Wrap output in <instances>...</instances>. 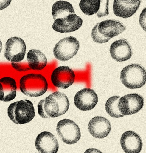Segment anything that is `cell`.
Instances as JSON below:
<instances>
[{
	"mask_svg": "<svg viewBox=\"0 0 146 153\" xmlns=\"http://www.w3.org/2000/svg\"><path fill=\"white\" fill-rule=\"evenodd\" d=\"M70 103L67 96L57 91L40 101L38 105L39 116L44 119H50L60 116L67 112Z\"/></svg>",
	"mask_w": 146,
	"mask_h": 153,
	"instance_id": "cell-1",
	"label": "cell"
},
{
	"mask_svg": "<svg viewBox=\"0 0 146 153\" xmlns=\"http://www.w3.org/2000/svg\"><path fill=\"white\" fill-rule=\"evenodd\" d=\"M20 88L25 95L30 97L41 96L47 91L48 83L41 74H29L22 76L20 81Z\"/></svg>",
	"mask_w": 146,
	"mask_h": 153,
	"instance_id": "cell-2",
	"label": "cell"
},
{
	"mask_svg": "<svg viewBox=\"0 0 146 153\" xmlns=\"http://www.w3.org/2000/svg\"><path fill=\"white\" fill-rule=\"evenodd\" d=\"M8 116L16 124H23L31 122L35 117V111L33 103L25 99L10 104L7 109Z\"/></svg>",
	"mask_w": 146,
	"mask_h": 153,
	"instance_id": "cell-3",
	"label": "cell"
},
{
	"mask_svg": "<svg viewBox=\"0 0 146 153\" xmlns=\"http://www.w3.org/2000/svg\"><path fill=\"white\" fill-rule=\"evenodd\" d=\"M120 79L122 84L128 88H140L146 83V71L142 65L136 63L132 64L122 69Z\"/></svg>",
	"mask_w": 146,
	"mask_h": 153,
	"instance_id": "cell-4",
	"label": "cell"
},
{
	"mask_svg": "<svg viewBox=\"0 0 146 153\" xmlns=\"http://www.w3.org/2000/svg\"><path fill=\"white\" fill-rule=\"evenodd\" d=\"M80 47L78 41L69 36L60 40L55 45L53 52L55 58L61 61H67L77 53Z\"/></svg>",
	"mask_w": 146,
	"mask_h": 153,
	"instance_id": "cell-5",
	"label": "cell"
},
{
	"mask_svg": "<svg viewBox=\"0 0 146 153\" xmlns=\"http://www.w3.org/2000/svg\"><path fill=\"white\" fill-rule=\"evenodd\" d=\"M56 131L62 141L67 144H75L81 138L79 126L74 121L69 119L60 121L57 124Z\"/></svg>",
	"mask_w": 146,
	"mask_h": 153,
	"instance_id": "cell-6",
	"label": "cell"
},
{
	"mask_svg": "<svg viewBox=\"0 0 146 153\" xmlns=\"http://www.w3.org/2000/svg\"><path fill=\"white\" fill-rule=\"evenodd\" d=\"M144 104L142 97L139 94L133 93L119 99L118 108L123 115L128 116L138 113L142 108Z\"/></svg>",
	"mask_w": 146,
	"mask_h": 153,
	"instance_id": "cell-7",
	"label": "cell"
},
{
	"mask_svg": "<svg viewBox=\"0 0 146 153\" xmlns=\"http://www.w3.org/2000/svg\"><path fill=\"white\" fill-rule=\"evenodd\" d=\"M26 46L21 38L18 37L9 38L5 45L4 56L8 61L20 62L24 58Z\"/></svg>",
	"mask_w": 146,
	"mask_h": 153,
	"instance_id": "cell-8",
	"label": "cell"
},
{
	"mask_svg": "<svg viewBox=\"0 0 146 153\" xmlns=\"http://www.w3.org/2000/svg\"><path fill=\"white\" fill-rule=\"evenodd\" d=\"M75 78V74L72 69L67 66H63L58 67L52 71L51 79L55 87L65 89L73 84Z\"/></svg>",
	"mask_w": 146,
	"mask_h": 153,
	"instance_id": "cell-9",
	"label": "cell"
},
{
	"mask_svg": "<svg viewBox=\"0 0 146 153\" xmlns=\"http://www.w3.org/2000/svg\"><path fill=\"white\" fill-rule=\"evenodd\" d=\"M74 101L75 105L79 109L88 111L95 107L98 102V97L94 91L85 88L76 94Z\"/></svg>",
	"mask_w": 146,
	"mask_h": 153,
	"instance_id": "cell-10",
	"label": "cell"
},
{
	"mask_svg": "<svg viewBox=\"0 0 146 153\" xmlns=\"http://www.w3.org/2000/svg\"><path fill=\"white\" fill-rule=\"evenodd\" d=\"M83 23L81 18L75 14H72L55 20L52 28L58 32L71 33L80 28Z\"/></svg>",
	"mask_w": 146,
	"mask_h": 153,
	"instance_id": "cell-11",
	"label": "cell"
},
{
	"mask_svg": "<svg viewBox=\"0 0 146 153\" xmlns=\"http://www.w3.org/2000/svg\"><path fill=\"white\" fill-rule=\"evenodd\" d=\"M139 0H115L113 10L115 16L123 18H128L134 15L141 4Z\"/></svg>",
	"mask_w": 146,
	"mask_h": 153,
	"instance_id": "cell-12",
	"label": "cell"
},
{
	"mask_svg": "<svg viewBox=\"0 0 146 153\" xmlns=\"http://www.w3.org/2000/svg\"><path fill=\"white\" fill-rule=\"evenodd\" d=\"M36 149L42 153H56L59 149L58 140L52 133L43 132L37 136L35 142Z\"/></svg>",
	"mask_w": 146,
	"mask_h": 153,
	"instance_id": "cell-13",
	"label": "cell"
},
{
	"mask_svg": "<svg viewBox=\"0 0 146 153\" xmlns=\"http://www.w3.org/2000/svg\"><path fill=\"white\" fill-rule=\"evenodd\" d=\"M88 129L92 136L97 138L102 139L109 135L111 129V126L107 119L101 116H97L90 120Z\"/></svg>",
	"mask_w": 146,
	"mask_h": 153,
	"instance_id": "cell-14",
	"label": "cell"
},
{
	"mask_svg": "<svg viewBox=\"0 0 146 153\" xmlns=\"http://www.w3.org/2000/svg\"><path fill=\"white\" fill-rule=\"evenodd\" d=\"M110 53L114 60L120 62L129 59L132 55L131 47L125 39H121L114 42L111 45Z\"/></svg>",
	"mask_w": 146,
	"mask_h": 153,
	"instance_id": "cell-15",
	"label": "cell"
},
{
	"mask_svg": "<svg viewBox=\"0 0 146 153\" xmlns=\"http://www.w3.org/2000/svg\"><path fill=\"white\" fill-rule=\"evenodd\" d=\"M121 144L123 149L126 153H140L142 147L141 137L132 131H128L122 134Z\"/></svg>",
	"mask_w": 146,
	"mask_h": 153,
	"instance_id": "cell-16",
	"label": "cell"
},
{
	"mask_svg": "<svg viewBox=\"0 0 146 153\" xmlns=\"http://www.w3.org/2000/svg\"><path fill=\"white\" fill-rule=\"evenodd\" d=\"M97 24L99 33L103 36L111 39L121 34L126 29L122 22L112 19L104 20Z\"/></svg>",
	"mask_w": 146,
	"mask_h": 153,
	"instance_id": "cell-17",
	"label": "cell"
},
{
	"mask_svg": "<svg viewBox=\"0 0 146 153\" xmlns=\"http://www.w3.org/2000/svg\"><path fill=\"white\" fill-rule=\"evenodd\" d=\"M17 86L16 81L10 77L0 79V101L7 102L15 98Z\"/></svg>",
	"mask_w": 146,
	"mask_h": 153,
	"instance_id": "cell-18",
	"label": "cell"
},
{
	"mask_svg": "<svg viewBox=\"0 0 146 153\" xmlns=\"http://www.w3.org/2000/svg\"><path fill=\"white\" fill-rule=\"evenodd\" d=\"M27 60L29 68L34 70H42L47 65L46 56L41 51L38 50H29L27 56Z\"/></svg>",
	"mask_w": 146,
	"mask_h": 153,
	"instance_id": "cell-19",
	"label": "cell"
},
{
	"mask_svg": "<svg viewBox=\"0 0 146 153\" xmlns=\"http://www.w3.org/2000/svg\"><path fill=\"white\" fill-rule=\"evenodd\" d=\"M52 16L54 19L62 18L69 15L74 14L75 11L72 5L67 1H59L53 5Z\"/></svg>",
	"mask_w": 146,
	"mask_h": 153,
	"instance_id": "cell-20",
	"label": "cell"
},
{
	"mask_svg": "<svg viewBox=\"0 0 146 153\" xmlns=\"http://www.w3.org/2000/svg\"><path fill=\"white\" fill-rule=\"evenodd\" d=\"M100 4V0H82L79 7L85 14L91 16L97 13Z\"/></svg>",
	"mask_w": 146,
	"mask_h": 153,
	"instance_id": "cell-21",
	"label": "cell"
},
{
	"mask_svg": "<svg viewBox=\"0 0 146 153\" xmlns=\"http://www.w3.org/2000/svg\"><path fill=\"white\" fill-rule=\"evenodd\" d=\"M120 97L114 96L109 98L105 104L106 111L111 117L116 118H120L124 116L121 114L118 108V102Z\"/></svg>",
	"mask_w": 146,
	"mask_h": 153,
	"instance_id": "cell-22",
	"label": "cell"
},
{
	"mask_svg": "<svg viewBox=\"0 0 146 153\" xmlns=\"http://www.w3.org/2000/svg\"><path fill=\"white\" fill-rule=\"evenodd\" d=\"M98 24L96 25L92 29L91 35L92 39L96 43L103 44L108 42L111 39L110 38H107L103 36L98 32Z\"/></svg>",
	"mask_w": 146,
	"mask_h": 153,
	"instance_id": "cell-23",
	"label": "cell"
},
{
	"mask_svg": "<svg viewBox=\"0 0 146 153\" xmlns=\"http://www.w3.org/2000/svg\"><path fill=\"white\" fill-rule=\"evenodd\" d=\"M109 1H100V7L97 13L98 17H104L109 14Z\"/></svg>",
	"mask_w": 146,
	"mask_h": 153,
	"instance_id": "cell-24",
	"label": "cell"
},
{
	"mask_svg": "<svg viewBox=\"0 0 146 153\" xmlns=\"http://www.w3.org/2000/svg\"><path fill=\"white\" fill-rule=\"evenodd\" d=\"M146 8H145L142 10L139 19L141 26L145 31H146Z\"/></svg>",
	"mask_w": 146,
	"mask_h": 153,
	"instance_id": "cell-25",
	"label": "cell"
},
{
	"mask_svg": "<svg viewBox=\"0 0 146 153\" xmlns=\"http://www.w3.org/2000/svg\"><path fill=\"white\" fill-rule=\"evenodd\" d=\"M11 1H0V10L4 9L9 5Z\"/></svg>",
	"mask_w": 146,
	"mask_h": 153,
	"instance_id": "cell-26",
	"label": "cell"
},
{
	"mask_svg": "<svg viewBox=\"0 0 146 153\" xmlns=\"http://www.w3.org/2000/svg\"><path fill=\"white\" fill-rule=\"evenodd\" d=\"M2 42L1 41V40H0V53H1L2 49Z\"/></svg>",
	"mask_w": 146,
	"mask_h": 153,
	"instance_id": "cell-27",
	"label": "cell"
}]
</instances>
